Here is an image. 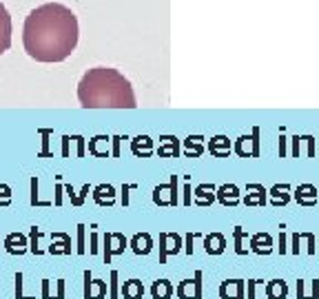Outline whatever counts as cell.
<instances>
[{"mask_svg":"<svg viewBox=\"0 0 319 299\" xmlns=\"http://www.w3.org/2000/svg\"><path fill=\"white\" fill-rule=\"evenodd\" d=\"M78 18L69 7L47 2L29 12L22 27V44L36 62H62L78 47Z\"/></svg>","mask_w":319,"mask_h":299,"instance_id":"6da1fadb","label":"cell"},{"mask_svg":"<svg viewBox=\"0 0 319 299\" xmlns=\"http://www.w3.org/2000/svg\"><path fill=\"white\" fill-rule=\"evenodd\" d=\"M78 100L84 109H136L133 86L118 69L94 66L78 82Z\"/></svg>","mask_w":319,"mask_h":299,"instance_id":"7a4b0ae2","label":"cell"},{"mask_svg":"<svg viewBox=\"0 0 319 299\" xmlns=\"http://www.w3.org/2000/svg\"><path fill=\"white\" fill-rule=\"evenodd\" d=\"M180 299H202V270L195 272L193 280H184L178 286Z\"/></svg>","mask_w":319,"mask_h":299,"instance_id":"3957f363","label":"cell"},{"mask_svg":"<svg viewBox=\"0 0 319 299\" xmlns=\"http://www.w3.org/2000/svg\"><path fill=\"white\" fill-rule=\"evenodd\" d=\"M248 248L250 252H255V255H272L275 252V244H272V237L268 233H255L253 237L248 240Z\"/></svg>","mask_w":319,"mask_h":299,"instance_id":"277c9868","label":"cell"},{"mask_svg":"<svg viewBox=\"0 0 319 299\" xmlns=\"http://www.w3.org/2000/svg\"><path fill=\"white\" fill-rule=\"evenodd\" d=\"M160 262H164L168 255H178L182 250V240L178 233H162L160 235Z\"/></svg>","mask_w":319,"mask_h":299,"instance_id":"5b68a950","label":"cell"},{"mask_svg":"<svg viewBox=\"0 0 319 299\" xmlns=\"http://www.w3.org/2000/svg\"><path fill=\"white\" fill-rule=\"evenodd\" d=\"M12 47V16L7 7L0 2V56Z\"/></svg>","mask_w":319,"mask_h":299,"instance_id":"8992f818","label":"cell"},{"mask_svg":"<svg viewBox=\"0 0 319 299\" xmlns=\"http://www.w3.org/2000/svg\"><path fill=\"white\" fill-rule=\"evenodd\" d=\"M257 136H260V131H253V136H242L238 144H235V151L240 153L242 158H248V156H257L260 153V140H257Z\"/></svg>","mask_w":319,"mask_h":299,"instance_id":"52a82bcc","label":"cell"},{"mask_svg":"<svg viewBox=\"0 0 319 299\" xmlns=\"http://www.w3.org/2000/svg\"><path fill=\"white\" fill-rule=\"evenodd\" d=\"M124 246H126L124 235H120V233H106L104 235V260L109 262L111 255H120V252H124Z\"/></svg>","mask_w":319,"mask_h":299,"instance_id":"ba28073f","label":"cell"},{"mask_svg":"<svg viewBox=\"0 0 319 299\" xmlns=\"http://www.w3.org/2000/svg\"><path fill=\"white\" fill-rule=\"evenodd\" d=\"M246 284L244 280H226L220 286V297L222 299H244Z\"/></svg>","mask_w":319,"mask_h":299,"instance_id":"9c48e42d","label":"cell"},{"mask_svg":"<svg viewBox=\"0 0 319 299\" xmlns=\"http://www.w3.org/2000/svg\"><path fill=\"white\" fill-rule=\"evenodd\" d=\"M204 250L208 255H222L226 250V237L222 233H210L204 237Z\"/></svg>","mask_w":319,"mask_h":299,"instance_id":"30bf717a","label":"cell"},{"mask_svg":"<svg viewBox=\"0 0 319 299\" xmlns=\"http://www.w3.org/2000/svg\"><path fill=\"white\" fill-rule=\"evenodd\" d=\"M153 248V240H151V235L148 233H138V235H133V240H131V250L136 252V255H148Z\"/></svg>","mask_w":319,"mask_h":299,"instance_id":"8fae6325","label":"cell"},{"mask_svg":"<svg viewBox=\"0 0 319 299\" xmlns=\"http://www.w3.org/2000/svg\"><path fill=\"white\" fill-rule=\"evenodd\" d=\"M218 200L224 206H235L240 202V188L235 186V184H224V186L218 190Z\"/></svg>","mask_w":319,"mask_h":299,"instance_id":"7c38bea8","label":"cell"},{"mask_svg":"<svg viewBox=\"0 0 319 299\" xmlns=\"http://www.w3.org/2000/svg\"><path fill=\"white\" fill-rule=\"evenodd\" d=\"M266 297L268 299H286L288 297V284L284 280H272L266 284Z\"/></svg>","mask_w":319,"mask_h":299,"instance_id":"4fadbf2b","label":"cell"},{"mask_svg":"<svg viewBox=\"0 0 319 299\" xmlns=\"http://www.w3.org/2000/svg\"><path fill=\"white\" fill-rule=\"evenodd\" d=\"M295 200L304 206H312L317 202V188L310 186V184H304V186H300L295 190Z\"/></svg>","mask_w":319,"mask_h":299,"instance_id":"5bb4252c","label":"cell"},{"mask_svg":"<svg viewBox=\"0 0 319 299\" xmlns=\"http://www.w3.org/2000/svg\"><path fill=\"white\" fill-rule=\"evenodd\" d=\"M104 292H106V284L100 282V280L91 282L89 272H86V292H84V297L86 299H102V297H104Z\"/></svg>","mask_w":319,"mask_h":299,"instance_id":"9a60e30c","label":"cell"},{"mask_svg":"<svg viewBox=\"0 0 319 299\" xmlns=\"http://www.w3.org/2000/svg\"><path fill=\"white\" fill-rule=\"evenodd\" d=\"M4 248H7L9 252H14V255H22L24 250H27V240H24V235L20 233H14L7 237V242H4Z\"/></svg>","mask_w":319,"mask_h":299,"instance_id":"2e32d148","label":"cell"},{"mask_svg":"<svg viewBox=\"0 0 319 299\" xmlns=\"http://www.w3.org/2000/svg\"><path fill=\"white\" fill-rule=\"evenodd\" d=\"M151 295H153V299H171V295H173L171 282H168V280H158V282H153Z\"/></svg>","mask_w":319,"mask_h":299,"instance_id":"e0dca14e","label":"cell"},{"mask_svg":"<svg viewBox=\"0 0 319 299\" xmlns=\"http://www.w3.org/2000/svg\"><path fill=\"white\" fill-rule=\"evenodd\" d=\"M122 295H124V299H142V295H144L142 282L140 280L124 282V286H122Z\"/></svg>","mask_w":319,"mask_h":299,"instance_id":"ac0fdd59","label":"cell"},{"mask_svg":"<svg viewBox=\"0 0 319 299\" xmlns=\"http://www.w3.org/2000/svg\"><path fill=\"white\" fill-rule=\"evenodd\" d=\"M233 237H235V252H238V255H248L250 248L244 244V242H248V233H244V228H242V226H235Z\"/></svg>","mask_w":319,"mask_h":299,"instance_id":"d6986e66","label":"cell"},{"mask_svg":"<svg viewBox=\"0 0 319 299\" xmlns=\"http://www.w3.org/2000/svg\"><path fill=\"white\" fill-rule=\"evenodd\" d=\"M288 188H290V186H288V184H284V186H282V184H277V186H272V188H270L272 204H275V206H284V204H288V200H290V195L286 193Z\"/></svg>","mask_w":319,"mask_h":299,"instance_id":"ffe728a7","label":"cell"},{"mask_svg":"<svg viewBox=\"0 0 319 299\" xmlns=\"http://www.w3.org/2000/svg\"><path fill=\"white\" fill-rule=\"evenodd\" d=\"M208 190H215V188L208 186V184H206V186H198V188H195V198H198L200 204L206 206V204L213 202V193H208Z\"/></svg>","mask_w":319,"mask_h":299,"instance_id":"44dd1931","label":"cell"},{"mask_svg":"<svg viewBox=\"0 0 319 299\" xmlns=\"http://www.w3.org/2000/svg\"><path fill=\"white\" fill-rule=\"evenodd\" d=\"M228 148H230V142H228V138H224V136L215 138V140L210 142V151H213V153H220V156H224Z\"/></svg>","mask_w":319,"mask_h":299,"instance_id":"7402d4cb","label":"cell"},{"mask_svg":"<svg viewBox=\"0 0 319 299\" xmlns=\"http://www.w3.org/2000/svg\"><path fill=\"white\" fill-rule=\"evenodd\" d=\"M142 148H144V156L151 153V140H148V138H136V142H133V153L140 156Z\"/></svg>","mask_w":319,"mask_h":299,"instance_id":"603a6c76","label":"cell"},{"mask_svg":"<svg viewBox=\"0 0 319 299\" xmlns=\"http://www.w3.org/2000/svg\"><path fill=\"white\" fill-rule=\"evenodd\" d=\"M302 237L308 242V255H315L317 252V237H315V233H302Z\"/></svg>","mask_w":319,"mask_h":299,"instance_id":"cb8c5ba5","label":"cell"},{"mask_svg":"<svg viewBox=\"0 0 319 299\" xmlns=\"http://www.w3.org/2000/svg\"><path fill=\"white\" fill-rule=\"evenodd\" d=\"M300 242H302V233H295V235H292V246L288 248V252H292V255H300Z\"/></svg>","mask_w":319,"mask_h":299,"instance_id":"d4e9b609","label":"cell"},{"mask_svg":"<svg viewBox=\"0 0 319 299\" xmlns=\"http://www.w3.org/2000/svg\"><path fill=\"white\" fill-rule=\"evenodd\" d=\"M277 250H280V255H286V252H288V246H286V230H282V233H280V246H277Z\"/></svg>","mask_w":319,"mask_h":299,"instance_id":"484cf974","label":"cell"},{"mask_svg":"<svg viewBox=\"0 0 319 299\" xmlns=\"http://www.w3.org/2000/svg\"><path fill=\"white\" fill-rule=\"evenodd\" d=\"M262 280H248V299H255V288Z\"/></svg>","mask_w":319,"mask_h":299,"instance_id":"4316f807","label":"cell"},{"mask_svg":"<svg viewBox=\"0 0 319 299\" xmlns=\"http://www.w3.org/2000/svg\"><path fill=\"white\" fill-rule=\"evenodd\" d=\"M295 290H297V299H308V297H306V292H304V282H302V280H297Z\"/></svg>","mask_w":319,"mask_h":299,"instance_id":"83f0119b","label":"cell"},{"mask_svg":"<svg viewBox=\"0 0 319 299\" xmlns=\"http://www.w3.org/2000/svg\"><path fill=\"white\" fill-rule=\"evenodd\" d=\"M310 299H319V280H312V292Z\"/></svg>","mask_w":319,"mask_h":299,"instance_id":"f1b7e54d","label":"cell"},{"mask_svg":"<svg viewBox=\"0 0 319 299\" xmlns=\"http://www.w3.org/2000/svg\"><path fill=\"white\" fill-rule=\"evenodd\" d=\"M191 244H193V235H188V237H186V252H188V255H191V252H193Z\"/></svg>","mask_w":319,"mask_h":299,"instance_id":"f546056e","label":"cell"}]
</instances>
